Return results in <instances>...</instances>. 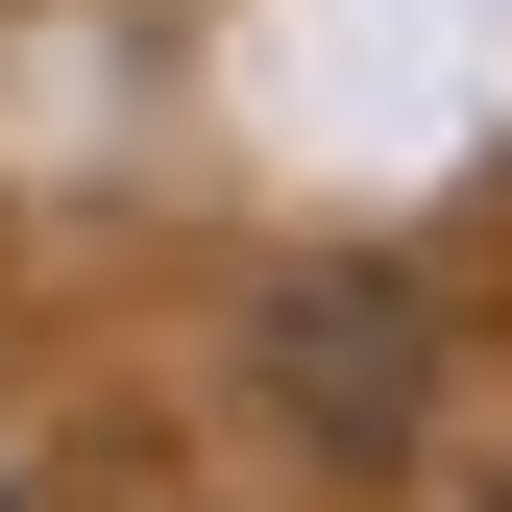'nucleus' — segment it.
Instances as JSON below:
<instances>
[{
  "instance_id": "obj_1",
  "label": "nucleus",
  "mask_w": 512,
  "mask_h": 512,
  "mask_svg": "<svg viewBox=\"0 0 512 512\" xmlns=\"http://www.w3.org/2000/svg\"><path fill=\"white\" fill-rule=\"evenodd\" d=\"M0 512H25V488H0Z\"/></svg>"
}]
</instances>
